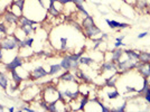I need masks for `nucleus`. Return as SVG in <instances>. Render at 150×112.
Wrapping results in <instances>:
<instances>
[{"instance_id":"0eeeda50","label":"nucleus","mask_w":150,"mask_h":112,"mask_svg":"<svg viewBox=\"0 0 150 112\" xmlns=\"http://www.w3.org/2000/svg\"><path fill=\"white\" fill-rule=\"evenodd\" d=\"M9 85V79L7 76V74L0 71V87L2 90H7V87Z\"/></svg>"},{"instance_id":"aec40b11","label":"nucleus","mask_w":150,"mask_h":112,"mask_svg":"<svg viewBox=\"0 0 150 112\" xmlns=\"http://www.w3.org/2000/svg\"><path fill=\"white\" fill-rule=\"evenodd\" d=\"M125 54L129 56V58L132 59V61H134V62H137L138 58H139V54L137 53H134L133 50H124Z\"/></svg>"},{"instance_id":"f257e3e1","label":"nucleus","mask_w":150,"mask_h":112,"mask_svg":"<svg viewBox=\"0 0 150 112\" xmlns=\"http://www.w3.org/2000/svg\"><path fill=\"white\" fill-rule=\"evenodd\" d=\"M20 38H18L15 34H7L0 40V48L2 50H13L18 49V43Z\"/></svg>"},{"instance_id":"cd10ccee","label":"nucleus","mask_w":150,"mask_h":112,"mask_svg":"<svg viewBox=\"0 0 150 112\" xmlns=\"http://www.w3.org/2000/svg\"><path fill=\"white\" fill-rule=\"evenodd\" d=\"M19 111H27V112H34L35 110L32 109V108H27V107H21L19 109Z\"/></svg>"},{"instance_id":"bb28decb","label":"nucleus","mask_w":150,"mask_h":112,"mask_svg":"<svg viewBox=\"0 0 150 112\" xmlns=\"http://www.w3.org/2000/svg\"><path fill=\"white\" fill-rule=\"evenodd\" d=\"M61 43H62V46H61V48H62V49H66L67 38H65V37H61Z\"/></svg>"},{"instance_id":"9d476101","label":"nucleus","mask_w":150,"mask_h":112,"mask_svg":"<svg viewBox=\"0 0 150 112\" xmlns=\"http://www.w3.org/2000/svg\"><path fill=\"white\" fill-rule=\"evenodd\" d=\"M85 33H86V35H87L88 37H93V36H95V35H98V34H100L101 30H100V28H98V27L94 25V26L90 27V28H86V29H85Z\"/></svg>"},{"instance_id":"f8f14e48","label":"nucleus","mask_w":150,"mask_h":112,"mask_svg":"<svg viewBox=\"0 0 150 112\" xmlns=\"http://www.w3.org/2000/svg\"><path fill=\"white\" fill-rule=\"evenodd\" d=\"M20 30L25 34L26 36H29L30 34H33L34 33V30H35V28L33 27V25H26V26H20L19 27Z\"/></svg>"},{"instance_id":"6ab92c4d","label":"nucleus","mask_w":150,"mask_h":112,"mask_svg":"<svg viewBox=\"0 0 150 112\" xmlns=\"http://www.w3.org/2000/svg\"><path fill=\"white\" fill-rule=\"evenodd\" d=\"M78 63H80V64H84V65H90V64L93 63V59H92L91 57L81 56L80 59H78Z\"/></svg>"},{"instance_id":"f3484780","label":"nucleus","mask_w":150,"mask_h":112,"mask_svg":"<svg viewBox=\"0 0 150 112\" xmlns=\"http://www.w3.org/2000/svg\"><path fill=\"white\" fill-rule=\"evenodd\" d=\"M139 61L142 63H149L150 62V54L149 53H140L139 54Z\"/></svg>"},{"instance_id":"c85d7f7f","label":"nucleus","mask_w":150,"mask_h":112,"mask_svg":"<svg viewBox=\"0 0 150 112\" xmlns=\"http://www.w3.org/2000/svg\"><path fill=\"white\" fill-rule=\"evenodd\" d=\"M145 99L150 103V89H148L147 91H146V93H145Z\"/></svg>"},{"instance_id":"4468645a","label":"nucleus","mask_w":150,"mask_h":112,"mask_svg":"<svg viewBox=\"0 0 150 112\" xmlns=\"http://www.w3.org/2000/svg\"><path fill=\"white\" fill-rule=\"evenodd\" d=\"M75 79V76H74V74H72L70 72V71H67L66 73H64L62 76H61V80L64 81V82H73Z\"/></svg>"},{"instance_id":"ddd939ff","label":"nucleus","mask_w":150,"mask_h":112,"mask_svg":"<svg viewBox=\"0 0 150 112\" xmlns=\"http://www.w3.org/2000/svg\"><path fill=\"white\" fill-rule=\"evenodd\" d=\"M114 61H110V62H107L102 65L101 69L103 71H111V70H117V65L114 64Z\"/></svg>"},{"instance_id":"5701e85b","label":"nucleus","mask_w":150,"mask_h":112,"mask_svg":"<svg viewBox=\"0 0 150 112\" xmlns=\"http://www.w3.org/2000/svg\"><path fill=\"white\" fill-rule=\"evenodd\" d=\"M24 42H25L26 47H30L33 45V43H34V38H33V37H28V38L24 39Z\"/></svg>"},{"instance_id":"39448f33","label":"nucleus","mask_w":150,"mask_h":112,"mask_svg":"<svg viewBox=\"0 0 150 112\" xmlns=\"http://www.w3.org/2000/svg\"><path fill=\"white\" fill-rule=\"evenodd\" d=\"M9 74H10V77H11V81H12L13 83H15V85L19 86L20 84H21V82H22V77H21V75H19L18 72H17V70L10 71Z\"/></svg>"},{"instance_id":"4be33fe9","label":"nucleus","mask_w":150,"mask_h":112,"mask_svg":"<svg viewBox=\"0 0 150 112\" xmlns=\"http://www.w3.org/2000/svg\"><path fill=\"white\" fill-rule=\"evenodd\" d=\"M115 82H117V76H113V77H109V79H107V85L108 86H111L113 87Z\"/></svg>"},{"instance_id":"c756f323","label":"nucleus","mask_w":150,"mask_h":112,"mask_svg":"<svg viewBox=\"0 0 150 112\" xmlns=\"http://www.w3.org/2000/svg\"><path fill=\"white\" fill-rule=\"evenodd\" d=\"M85 0H70V2H74L75 5H82Z\"/></svg>"},{"instance_id":"4c0bfd02","label":"nucleus","mask_w":150,"mask_h":112,"mask_svg":"<svg viewBox=\"0 0 150 112\" xmlns=\"http://www.w3.org/2000/svg\"><path fill=\"white\" fill-rule=\"evenodd\" d=\"M127 90H128V91H136V89H133V87H128Z\"/></svg>"},{"instance_id":"473e14b6","label":"nucleus","mask_w":150,"mask_h":112,"mask_svg":"<svg viewBox=\"0 0 150 112\" xmlns=\"http://www.w3.org/2000/svg\"><path fill=\"white\" fill-rule=\"evenodd\" d=\"M124 109H125V104H123V106H122L121 108H118V109L115 110V111H118V112H122V111H124Z\"/></svg>"},{"instance_id":"393cba45","label":"nucleus","mask_w":150,"mask_h":112,"mask_svg":"<svg viewBox=\"0 0 150 112\" xmlns=\"http://www.w3.org/2000/svg\"><path fill=\"white\" fill-rule=\"evenodd\" d=\"M0 33L3 34V36L8 34V30H7L6 25H3V24H1V23H0Z\"/></svg>"},{"instance_id":"dca6fc26","label":"nucleus","mask_w":150,"mask_h":112,"mask_svg":"<svg viewBox=\"0 0 150 112\" xmlns=\"http://www.w3.org/2000/svg\"><path fill=\"white\" fill-rule=\"evenodd\" d=\"M61 70H62V66H61V64H53V65H50V67H49L48 75H54V74L58 73Z\"/></svg>"},{"instance_id":"2f4dec72","label":"nucleus","mask_w":150,"mask_h":112,"mask_svg":"<svg viewBox=\"0 0 150 112\" xmlns=\"http://www.w3.org/2000/svg\"><path fill=\"white\" fill-rule=\"evenodd\" d=\"M147 35H148V33H147V32H145V33H141L140 35L138 36V38H144V37H146Z\"/></svg>"},{"instance_id":"f03ea898","label":"nucleus","mask_w":150,"mask_h":112,"mask_svg":"<svg viewBox=\"0 0 150 112\" xmlns=\"http://www.w3.org/2000/svg\"><path fill=\"white\" fill-rule=\"evenodd\" d=\"M22 64H24L22 57L19 56V55H16L10 62L5 64V69H6L7 72H10V71H12V70H17V69H19V67H21Z\"/></svg>"},{"instance_id":"72a5a7b5","label":"nucleus","mask_w":150,"mask_h":112,"mask_svg":"<svg viewBox=\"0 0 150 112\" xmlns=\"http://www.w3.org/2000/svg\"><path fill=\"white\" fill-rule=\"evenodd\" d=\"M3 59V53H2V49L0 48V62Z\"/></svg>"},{"instance_id":"423d86ee","label":"nucleus","mask_w":150,"mask_h":112,"mask_svg":"<svg viewBox=\"0 0 150 112\" xmlns=\"http://www.w3.org/2000/svg\"><path fill=\"white\" fill-rule=\"evenodd\" d=\"M119 69H120L121 71H127L129 69H131V67H133L136 66V63H134V61H132V59H127V61H123V62H119Z\"/></svg>"},{"instance_id":"e433bc0d","label":"nucleus","mask_w":150,"mask_h":112,"mask_svg":"<svg viewBox=\"0 0 150 112\" xmlns=\"http://www.w3.org/2000/svg\"><path fill=\"white\" fill-rule=\"evenodd\" d=\"M8 111H10V112L15 111V108H13V107H11V108H9V109H8Z\"/></svg>"},{"instance_id":"a878e982","label":"nucleus","mask_w":150,"mask_h":112,"mask_svg":"<svg viewBox=\"0 0 150 112\" xmlns=\"http://www.w3.org/2000/svg\"><path fill=\"white\" fill-rule=\"evenodd\" d=\"M119 96V92L118 91H113V92H110L108 93V98L109 99H115V98Z\"/></svg>"},{"instance_id":"58836bf2","label":"nucleus","mask_w":150,"mask_h":112,"mask_svg":"<svg viewBox=\"0 0 150 112\" xmlns=\"http://www.w3.org/2000/svg\"><path fill=\"white\" fill-rule=\"evenodd\" d=\"M148 77H150V75H149V76H148Z\"/></svg>"},{"instance_id":"6e6552de","label":"nucleus","mask_w":150,"mask_h":112,"mask_svg":"<svg viewBox=\"0 0 150 112\" xmlns=\"http://www.w3.org/2000/svg\"><path fill=\"white\" fill-rule=\"evenodd\" d=\"M137 67L145 77H148L150 75V65L148 63H144L142 65H137Z\"/></svg>"},{"instance_id":"412c9836","label":"nucleus","mask_w":150,"mask_h":112,"mask_svg":"<svg viewBox=\"0 0 150 112\" xmlns=\"http://www.w3.org/2000/svg\"><path fill=\"white\" fill-rule=\"evenodd\" d=\"M13 6H16L17 8H18L20 11H24V7H25V0H16V1L12 2Z\"/></svg>"},{"instance_id":"1a4fd4ad","label":"nucleus","mask_w":150,"mask_h":112,"mask_svg":"<svg viewBox=\"0 0 150 112\" xmlns=\"http://www.w3.org/2000/svg\"><path fill=\"white\" fill-rule=\"evenodd\" d=\"M107 24L111 28H127L129 26L128 24H121V23L115 21V20H110V19H107Z\"/></svg>"},{"instance_id":"7c9ffc66","label":"nucleus","mask_w":150,"mask_h":112,"mask_svg":"<svg viewBox=\"0 0 150 112\" xmlns=\"http://www.w3.org/2000/svg\"><path fill=\"white\" fill-rule=\"evenodd\" d=\"M100 106H101V110L103 111V112H109V111H110V109H109V108H107V107H104L103 104H100Z\"/></svg>"},{"instance_id":"2eb2a0df","label":"nucleus","mask_w":150,"mask_h":112,"mask_svg":"<svg viewBox=\"0 0 150 112\" xmlns=\"http://www.w3.org/2000/svg\"><path fill=\"white\" fill-rule=\"evenodd\" d=\"M61 66H62L63 70L70 71V69H71V58L69 56L64 57V58L62 59V62H61Z\"/></svg>"},{"instance_id":"9b49d317","label":"nucleus","mask_w":150,"mask_h":112,"mask_svg":"<svg viewBox=\"0 0 150 112\" xmlns=\"http://www.w3.org/2000/svg\"><path fill=\"white\" fill-rule=\"evenodd\" d=\"M94 25H95V24H94V20H93V18H92L91 16L85 17L84 20H83V23H82V26H83V28H84V29L90 28V27L94 26Z\"/></svg>"},{"instance_id":"20e7f679","label":"nucleus","mask_w":150,"mask_h":112,"mask_svg":"<svg viewBox=\"0 0 150 112\" xmlns=\"http://www.w3.org/2000/svg\"><path fill=\"white\" fill-rule=\"evenodd\" d=\"M48 75V72L44 69L43 66H38L36 69H34L30 73V76H32V80H39V79H43Z\"/></svg>"},{"instance_id":"b1692460","label":"nucleus","mask_w":150,"mask_h":112,"mask_svg":"<svg viewBox=\"0 0 150 112\" xmlns=\"http://www.w3.org/2000/svg\"><path fill=\"white\" fill-rule=\"evenodd\" d=\"M88 102V98L85 95L84 98H83V100H82V102H81V107H80V110H83L84 109V107L86 106V103Z\"/></svg>"},{"instance_id":"a211bd4d","label":"nucleus","mask_w":150,"mask_h":112,"mask_svg":"<svg viewBox=\"0 0 150 112\" xmlns=\"http://www.w3.org/2000/svg\"><path fill=\"white\" fill-rule=\"evenodd\" d=\"M122 52H123L122 49H117V50H114V52H113V55H112V61H114L115 63H119V62H120V57H121V55H122Z\"/></svg>"},{"instance_id":"c9c22d12","label":"nucleus","mask_w":150,"mask_h":112,"mask_svg":"<svg viewBox=\"0 0 150 112\" xmlns=\"http://www.w3.org/2000/svg\"><path fill=\"white\" fill-rule=\"evenodd\" d=\"M5 110H6L5 106H2V104H0V111H5Z\"/></svg>"},{"instance_id":"7ed1b4c3","label":"nucleus","mask_w":150,"mask_h":112,"mask_svg":"<svg viewBox=\"0 0 150 112\" xmlns=\"http://www.w3.org/2000/svg\"><path fill=\"white\" fill-rule=\"evenodd\" d=\"M3 20L6 23L10 24V25H18L19 16H17L16 13H13L11 10H7L3 12Z\"/></svg>"},{"instance_id":"f704fd0d","label":"nucleus","mask_w":150,"mask_h":112,"mask_svg":"<svg viewBox=\"0 0 150 112\" xmlns=\"http://www.w3.org/2000/svg\"><path fill=\"white\" fill-rule=\"evenodd\" d=\"M121 45H122V43H121V42H119V40H117V43H115V45H114V46H115V47H119V46H121Z\"/></svg>"}]
</instances>
